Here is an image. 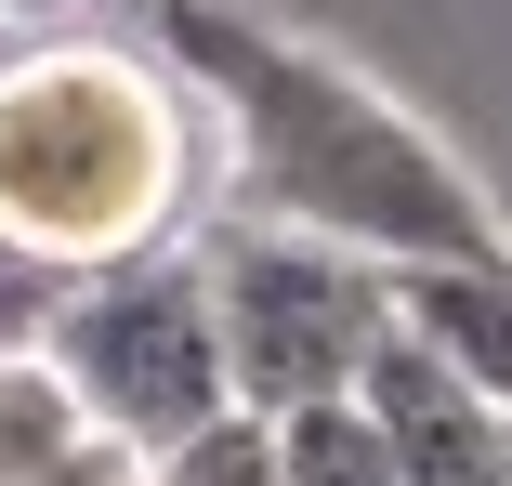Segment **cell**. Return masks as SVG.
Here are the masks:
<instances>
[{"instance_id":"1","label":"cell","mask_w":512,"mask_h":486,"mask_svg":"<svg viewBox=\"0 0 512 486\" xmlns=\"http://www.w3.org/2000/svg\"><path fill=\"white\" fill-rule=\"evenodd\" d=\"M158 53L237 119V171H250V211L302 224L329 250L368 263H486V211L473 184L407 132L381 92H355L329 53L276 40L263 14H224V0H158Z\"/></svg>"},{"instance_id":"2","label":"cell","mask_w":512,"mask_h":486,"mask_svg":"<svg viewBox=\"0 0 512 486\" xmlns=\"http://www.w3.org/2000/svg\"><path fill=\"white\" fill-rule=\"evenodd\" d=\"M197 198V119L158 53H119L92 27L0 40V250L40 276H106L171 250Z\"/></svg>"},{"instance_id":"3","label":"cell","mask_w":512,"mask_h":486,"mask_svg":"<svg viewBox=\"0 0 512 486\" xmlns=\"http://www.w3.org/2000/svg\"><path fill=\"white\" fill-rule=\"evenodd\" d=\"M197 276H211V316H224V381L250 421H302V408H342L368 355L394 342V263L329 250L302 224H211L197 237Z\"/></svg>"},{"instance_id":"4","label":"cell","mask_w":512,"mask_h":486,"mask_svg":"<svg viewBox=\"0 0 512 486\" xmlns=\"http://www.w3.org/2000/svg\"><path fill=\"white\" fill-rule=\"evenodd\" d=\"M40 355L66 368V395L92 408V434H119V447H145V460H171L184 434H211V421L237 408L224 316H211L197 250H145V263H106V276H66Z\"/></svg>"},{"instance_id":"5","label":"cell","mask_w":512,"mask_h":486,"mask_svg":"<svg viewBox=\"0 0 512 486\" xmlns=\"http://www.w3.org/2000/svg\"><path fill=\"white\" fill-rule=\"evenodd\" d=\"M355 408H368V434L394 447V486H512V421L473 395L434 342L394 329V342L368 355V381H355Z\"/></svg>"},{"instance_id":"6","label":"cell","mask_w":512,"mask_h":486,"mask_svg":"<svg viewBox=\"0 0 512 486\" xmlns=\"http://www.w3.org/2000/svg\"><path fill=\"white\" fill-rule=\"evenodd\" d=\"M394 329L407 342H434L473 395L512 421V263H394Z\"/></svg>"},{"instance_id":"7","label":"cell","mask_w":512,"mask_h":486,"mask_svg":"<svg viewBox=\"0 0 512 486\" xmlns=\"http://www.w3.org/2000/svg\"><path fill=\"white\" fill-rule=\"evenodd\" d=\"M79 434H92V408L66 395V368L53 355H0V486H40Z\"/></svg>"},{"instance_id":"8","label":"cell","mask_w":512,"mask_h":486,"mask_svg":"<svg viewBox=\"0 0 512 486\" xmlns=\"http://www.w3.org/2000/svg\"><path fill=\"white\" fill-rule=\"evenodd\" d=\"M276 460H289V486H394V447L368 434V408H355V395H342V408L276 421Z\"/></svg>"},{"instance_id":"9","label":"cell","mask_w":512,"mask_h":486,"mask_svg":"<svg viewBox=\"0 0 512 486\" xmlns=\"http://www.w3.org/2000/svg\"><path fill=\"white\" fill-rule=\"evenodd\" d=\"M158 486H289V460H276V421L224 408L211 434H184V447L158 460Z\"/></svg>"},{"instance_id":"10","label":"cell","mask_w":512,"mask_h":486,"mask_svg":"<svg viewBox=\"0 0 512 486\" xmlns=\"http://www.w3.org/2000/svg\"><path fill=\"white\" fill-rule=\"evenodd\" d=\"M53 303H66V276H40L27 250H0V355H40Z\"/></svg>"},{"instance_id":"11","label":"cell","mask_w":512,"mask_h":486,"mask_svg":"<svg viewBox=\"0 0 512 486\" xmlns=\"http://www.w3.org/2000/svg\"><path fill=\"white\" fill-rule=\"evenodd\" d=\"M40 486H158V460H145V447H119V434H79Z\"/></svg>"},{"instance_id":"12","label":"cell","mask_w":512,"mask_h":486,"mask_svg":"<svg viewBox=\"0 0 512 486\" xmlns=\"http://www.w3.org/2000/svg\"><path fill=\"white\" fill-rule=\"evenodd\" d=\"M53 14H92V0H0V40H14V27H53Z\"/></svg>"}]
</instances>
